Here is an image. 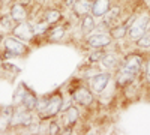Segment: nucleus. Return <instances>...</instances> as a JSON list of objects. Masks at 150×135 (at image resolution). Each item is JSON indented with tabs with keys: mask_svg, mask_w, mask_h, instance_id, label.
I'll return each mask as SVG.
<instances>
[{
	"mask_svg": "<svg viewBox=\"0 0 150 135\" xmlns=\"http://www.w3.org/2000/svg\"><path fill=\"white\" fill-rule=\"evenodd\" d=\"M68 93L71 95L75 105H78L81 110H89L96 104V95L90 90L89 84L81 77L74 78L68 86Z\"/></svg>",
	"mask_w": 150,
	"mask_h": 135,
	"instance_id": "1",
	"label": "nucleus"
},
{
	"mask_svg": "<svg viewBox=\"0 0 150 135\" xmlns=\"http://www.w3.org/2000/svg\"><path fill=\"white\" fill-rule=\"evenodd\" d=\"M39 96L38 93L26 83H20L14 92V98H12V105H23L24 108L30 110V111L36 113V107Z\"/></svg>",
	"mask_w": 150,
	"mask_h": 135,
	"instance_id": "2",
	"label": "nucleus"
},
{
	"mask_svg": "<svg viewBox=\"0 0 150 135\" xmlns=\"http://www.w3.org/2000/svg\"><path fill=\"white\" fill-rule=\"evenodd\" d=\"M114 42L112 38L108 33V29H105L104 26L98 23V27L90 33L83 38V45L86 47V50H98V48H108L111 47V44Z\"/></svg>",
	"mask_w": 150,
	"mask_h": 135,
	"instance_id": "3",
	"label": "nucleus"
},
{
	"mask_svg": "<svg viewBox=\"0 0 150 135\" xmlns=\"http://www.w3.org/2000/svg\"><path fill=\"white\" fill-rule=\"evenodd\" d=\"M63 92L60 89L51 92L50 95H47V102L44 110L38 114L39 119L42 120H50V119H54L60 114V108H62V101H63Z\"/></svg>",
	"mask_w": 150,
	"mask_h": 135,
	"instance_id": "4",
	"label": "nucleus"
},
{
	"mask_svg": "<svg viewBox=\"0 0 150 135\" xmlns=\"http://www.w3.org/2000/svg\"><path fill=\"white\" fill-rule=\"evenodd\" d=\"M36 116L38 114L35 111H30V110L24 108L23 105H14V111H12V116H11V129L26 131Z\"/></svg>",
	"mask_w": 150,
	"mask_h": 135,
	"instance_id": "5",
	"label": "nucleus"
},
{
	"mask_svg": "<svg viewBox=\"0 0 150 135\" xmlns=\"http://www.w3.org/2000/svg\"><path fill=\"white\" fill-rule=\"evenodd\" d=\"M2 48H5V50L11 51L12 54H15L17 59H24L27 57L32 51V45L24 42L18 38H15V36H12L11 33H8L5 36L3 39V44H2Z\"/></svg>",
	"mask_w": 150,
	"mask_h": 135,
	"instance_id": "6",
	"label": "nucleus"
},
{
	"mask_svg": "<svg viewBox=\"0 0 150 135\" xmlns=\"http://www.w3.org/2000/svg\"><path fill=\"white\" fill-rule=\"evenodd\" d=\"M147 32H150V14H141V15H137L134 23L128 27L126 38L131 42H135Z\"/></svg>",
	"mask_w": 150,
	"mask_h": 135,
	"instance_id": "7",
	"label": "nucleus"
},
{
	"mask_svg": "<svg viewBox=\"0 0 150 135\" xmlns=\"http://www.w3.org/2000/svg\"><path fill=\"white\" fill-rule=\"evenodd\" d=\"M11 35L15 36V38L27 42L30 45L36 44V36H35V30H33V23L30 20L26 21H18L15 23V26L12 27Z\"/></svg>",
	"mask_w": 150,
	"mask_h": 135,
	"instance_id": "8",
	"label": "nucleus"
},
{
	"mask_svg": "<svg viewBox=\"0 0 150 135\" xmlns=\"http://www.w3.org/2000/svg\"><path fill=\"white\" fill-rule=\"evenodd\" d=\"M111 80H112V72H110V71H99L98 74H95L93 77H90L89 80H87V84H89L90 90L96 96H99V95H102L107 90Z\"/></svg>",
	"mask_w": 150,
	"mask_h": 135,
	"instance_id": "9",
	"label": "nucleus"
},
{
	"mask_svg": "<svg viewBox=\"0 0 150 135\" xmlns=\"http://www.w3.org/2000/svg\"><path fill=\"white\" fill-rule=\"evenodd\" d=\"M69 27H71V23L66 21H62L59 24H54V26H50L47 35H45V41L50 42V44H59V42H65L66 38H68V32H69Z\"/></svg>",
	"mask_w": 150,
	"mask_h": 135,
	"instance_id": "10",
	"label": "nucleus"
},
{
	"mask_svg": "<svg viewBox=\"0 0 150 135\" xmlns=\"http://www.w3.org/2000/svg\"><path fill=\"white\" fill-rule=\"evenodd\" d=\"M59 119L62 122V125L63 126H74L77 128V125L81 122V108L78 105L72 104L68 110H65L63 113L59 114Z\"/></svg>",
	"mask_w": 150,
	"mask_h": 135,
	"instance_id": "11",
	"label": "nucleus"
},
{
	"mask_svg": "<svg viewBox=\"0 0 150 135\" xmlns=\"http://www.w3.org/2000/svg\"><path fill=\"white\" fill-rule=\"evenodd\" d=\"M116 74H114V81H116V86L119 89H125L126 86H129L131 83H135V80H137V74H134L132 71H129L128 68H125L123 65H122V62H120V65H119V68L114 71Z\"/></svg>",
	"mask_w": 150,
	"mask_h": 135,
	"instance_id": "12",
	"label": "nucleus"
},
{
	"mask_svg": "<svg viewBox=\"0 0 150 135\" xmlns=\"http://www.w3.org/2000/svg\"><path fill=\"white\" fill-rule=\"evenodd\" d=\"M122 65L125 68H128L129 71H132L134 74H137V75H140L143 71V65H144V57L140 53H129L123 57Z\"/></svg>",
	"mask_w": 150,
	"mask_h": 135,
	"instance_id": "13",
	"label": "nucleus"
},
{
	"mask_svg": "<svg viewBox=\"0 0 150 135\" xmlns=\"http://www.w3.org/2000/svg\"><path fill=\"white\" fill-rule=\"evenodd\" d=\"M8 14L12 17V20L15 23L26 21V20L30 18V6H26V5L17 2V0H14L8 8Z\"/></svg>",
	"mask_w": 150,
	"mask_h": 135,
	"instance_id": "14",
	"label": "nucleus"
},
{
	"mask_svg": "<svg viewBox=\"0 0 150 135\" xmlns=\"http://www.w3.org/2000/svg\"><path fill=\"white\" fill-rule=\"evenodd\" d=\"M41 18H44L50 26H54V24H59L62 21H65V12L62 8L57 6H48V8H42L41 12Z\"/></svg>",
	"mask_w": 150,
	"mask_h": 135,
	"instance_id": "15",
	"label": "nucleus"
},
{
	"mask_svg": "<svg viewBox=\"0 0 150 135\" xmlns=\"http://www.w3.org/2000/svg\"><path fill=\"white\" fill-rule=\"evenodd\" d=\"M77 27L81 33V36L84 38V36L90 35L96 27H98V20L92 15V14H86L84 17L78 18V23H77Z\"/></svg>",
	"mask_w": 150,
	"mask_h": 135,
	"instance_id": "16",
	"label": "nucleus"
},
{
	"mask_svg": "<svg viewBox=\"0 0 150 135\" xmlns=\"http://www.w3.org/2000/svg\"><path fill=\"white\" fill-rule=\"evenodd\" d=\"M122 15V6L120 5H111V8L104 14V17L101 18V26H104L105 29H110L112 24H116L117 20Z\"/></svg>",
	"mask_w": 150,
	"mask_h": 135,
	"instance_id": "17",
	"label": "nucleus"
},
{
	"mask_svg": "<svg viewBox=\"0 0 150 135\" xmlns=\"http://www.w3.org/2000/svg\"><path fill=\"white\" fill-rule=\"evenodd\" d=\"M120 65V57L117 56V53L114 51H105L104 57L101 59L99 62V66H101L104 71H110V72H114Z\"/></svg>",
	"mask_w": 150,
	"mask_h": 135,
	"instance_id": "18",
	"label": "nucleus"
},
{
	"mask_svg": "<svg viewBox=\"0 0 150 135\" xmlns=\"http://www.w3.org/2000/svg\"><path fill=\"white\" fill-rule=\"evenodd\" d=\"M14 111V105H0V134L11 131V116Z\"/></svg>",
	"mask_w": 150,
	"mask_h": 135,
	"instance_id": "19",
	"label": "nucleus"
},
{
	"mask_svg": "<svg viewBox=\"0 0 150 135\" xmlns=\"http://www.w3.org/2000/svg\"><path fill=\"white\" fill-rule=\"evenodd\" d=\"M90 11H92V0H77L75 5L69 9V14L78 20L86 14H90Z\"/></svg>",
	"mask_w": 150,
	"mask_h": 135,
	"instance_id": "20",
	"label": "nucleus"
},
{
	"mask_svg": "<svg viewBox=\"0 0 150 135\" xmlns=\"http://www.w3.org/2000/svg\"><path fill=\"white\" fill-rule=\"evenodd\" d=\"M111 5H112V0H92V11H90V14L96 20H101L105 12L111 8Z\"/></svg>",
	"mask_w": 150,
	"mask_h": 135,
	"instance_id": "21",
	"label": "nucleus"
},
{
	"mask_svg": "<svg viewBox=\"0 0 150 135\" xmlns=\"http://www.w3.org/2000/svg\"><path fill=\"white\" fill-rule=\"evenodd\" d=\"M108 33L112 38V41H122L126 38V33H128V26L125 23H120V24H112V26L108 29Z\"/></svg>",
	"mask_w": 150,
	"mask_h": 135,
	"instance_id": "22",
	"label": "nucleus"
},
{
	"mask_svg": "<svg viewBox=\"0 0 150 135\" xmlns=\"http://www.w3.org/2000/svg\"><path fill=\"white\" fill-rule=\"evenodd\" d=\"M0 74L5 75V77L8 75V78L14 80L20 74V68L15 63H12L11 60H8V62H2V63H0Z\"/></svg>",
	"mask_w": 150,
	"mask_h": 135,
	"instance_id": "23",
	"label": "nucleus"
},
{
	"mask_svg": "<svg viewBox=\"0 0 150 135\" xmlns=\"http://www.w3.org/2000/svg\"><path fill=\"white\" fill-rule=\"evenodd\" d=\"M15 26V21L12 20V17L8 14V11L6 12H0V32H3V33H11L12 27Z\"/></svg>",
	"mask_w": 150,
	"mask_h": 135,
	"instance_id": "24",
	"label": "nucleus"
},
{
	"mask_svg": "<svg viewBox=\"0 0 150 135\" xmlns=\"http://www.w3.org/2000/svg\"><path fill=\"white\" fill-rule=\"evenodd\" d=\"M105 51H107V48L89 50V54H87V60H86V63H89V65H99V62H101V59L104 57Z\"/></svg>",
	"mask_w": 150,
	"mask_h": 135,
	"instance_id": "25",
	"label": "nucleus"
},
{
	"mask_svg": "<svg viewBox=\"0 0 150 135\" xmlns=\"http://www.w3.org/2000/svg\"><path fill=\"white\" fill-rule=\"evenodd\" d=\"M62 128H63V125H62L59 116L48 120V135H60Z\"/></svg>",
	"mask_w": 150,
	"mask_h": 135,
	"instance_id": "26",
	"label": "nucleus"
},
{
	"mask_svg": "<svg viewBox=\"0 0 150 135\" xmlns=\"http://www.w3.org/2000/svg\"><path fill=\"white\" fill-rule=\"evenodd\" d=\"M134 44L138 48H141V50H149V48H150V32L144 33L141 38H138Z\"/></svg>",
	"mask_w": 150,
	"mask_h": 135,
	"instance_id": "27",
	"label": "nucleus"
},
{
	"mask_svg": "<svg viewBox=\"0 0 150 135\" xmlns=\"http://www.w3.org/2000/svg\"><path fill=\"white\" fill-rule=\"evenodd\" d=\"M143 71H144V80H146L147 84L150 86V57L144 62V65H143Z\"/></svg>",
	"mask_w": 150,
	"mask_h": 135,
	"instance_id": "28",
	"label": "nucleus"
},
{
	"mask_svg": "<svg viewBox=\"0 0 150 135\" xmlns=\"http://www.w3.org/2000/svg\"><path fill=\"white\" fill-rule=\"evenodd\" d=\"M69 134H75V128L74 126H63L62 128V134L60 135H69Z\"/></svg>",
	"mask_w": 150,
	"mask_h": 135,
	"instance_id": "29",
	"label": "nucleus"
},
{
	"mask_svg": "<svg viewBox=\"0 0 150 135\" xmlns=\"http://www.w3.org/2000/svg\"><path fill=\"white\" fill-rule=\"evenodd\" d=\"M75 2H77V0H62V6H63V8H66L68 11L75 5Z\"/></svg>",
	"mask_w": 150,
	"mask_h": 135,
	"instance_id": "30",
	"label": "nucleus"
},
{
	"mask_svg": "<svg viewBox=\"0 0 150 135\" xmlns=\"http://www.w3.org/2000/svg\"><path fill=\"white\" fill-rule=\"evenodd\" d=\"M12 2H14V0H0V11H2L5 6H6V11H8V8Z\"/></svg>",
	"mask_w": 150,
	"mask_h": 135,
	"instance_id": "31",
	"label": "nucleus"
},
{
	"mask_svg": "<svg viewBox=\"0 0 150 135\" xmlns=\"http://www.w3.org/2000/svg\"><path fill=\"white\" fill-rule=\"evenodd\" d=\"M17 2L23 3V5H26V6H32L35 3V0H17Z\"/></svg>",
	"mask_w": 150,
	"mask_h": 135,
	"instance_id": "32",
	"label": "nucleus"
},
{
	"mask_svg": "<svg viewBox=\"0 0 150 135\" xmlns=\"http://www.w3.org/2000/svg\"><path fill=\"white\" fill-rule=\"evenodd\" d=\"M5 36H6V33L0 32V48H2V44H3V39H5Z\"/></svg>",
	"mask_w": 150,
	"mask_h": 135,
	"instance_id": "33",
	"label": "nucleus"
},
{
	"mask_svg": "<svg viewBox=\"0 0 150 135\" xmlns=\"http://www.w3.org/2000/svg\"><path fill=\"white\" fill-rule=\"evenodd\" d=\"M119 2H120V0H119Z\"/></svg>",
	"mask_w": 150,
	"mask_h": 135,
	"instance_id": "34",
	"label": "nucleus"
}]
</instances>
